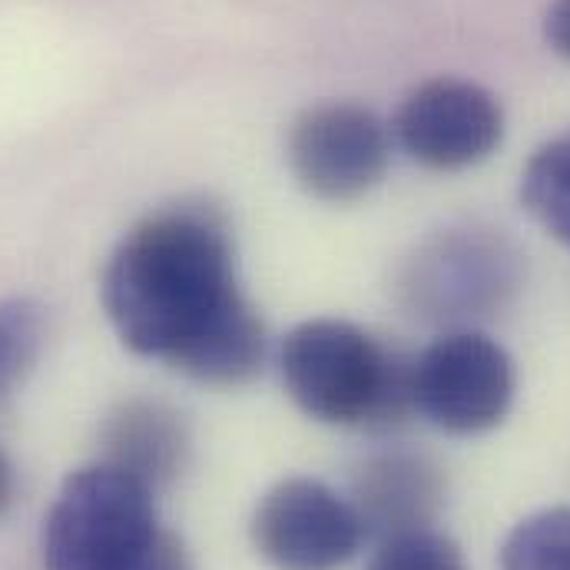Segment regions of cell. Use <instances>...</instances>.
<instances>
[{
  "label": "cell",
  "instance_id": "30bf717a",
  "mask_svg": "<svg viewBox=\"0 0 570 570\" xmlns=\"http://www.w3.org/2000/svg\"><path fill=\"white\" fill-rule=\"evenodd\" d=\"M524 209L570 246V130L548 140L521 173Z\"/></svg>",
  "mask_w": 570,
  "mask_h": 570
},
{
  "label": "cell",
  "instance_id": "3957f363",
  "mask_svg": "<svg viewBox=\"0 0 570 570\" xmlns=\"http://www.w3.org/2000/svg\"><path fill=\"white\" fill-rule=\"evenodd\" d=\"M156 491L107 461L73 471L40 534L43 570H130L159 538Z\"/></svg>",
  "mask_w": 570,
  "mask_h": 570
},
{
  "label": "cell",
  "instance_id": "6da1fadb",
  "mask_svg": "<svg viewBox=\"0 0 570 570\" xmlns=\"http://www.w3.org/2000/svg\"><path fill=\"white\" fill-rule=\"evenodd\" d=\"M120 342L206 385H243L266 362V325L239 292L223 219L173 206L137 223L104 269Z\"/></svg>",
  "mask_w": 570,
  "mask_h": 570
},
{
  "label": "cell",
  "instance_id": "277c9868",
  "mask_svg": "<svg viewBox=\"0 0 570 570\" xmlns=\"http://www.w3.org/2000/svg\"><path fill=\"white\" fill-rule=\"evenodd\" d=\"M514 402V362L481 332H448L412 362V409L448 434H484Z\"/></svg>",
  "mask_w": 570,
  "mask_h": 570
},
{
  "label": "cell",
  "instance_id": "9a60e30c",
  "mask_svg": "<svg viewBox=\"0 0 570 570\" xmlns=\"http://www.w3.org/2000/svg\"><path fill=\"white\" fill-rule=\"evenodd\" d=\"M544 37L548 43L570 60V0H554L544 13Z\"/></svg>",
  "mask_w": 570,
  "mask_h": 570
},
{
  "label": "cell",
  "instance_id": "9c48e42d",
  "mask_svg": "<svg viewBox=\"0 0 570 570\" xmlns=\"http://www.w3.org/2000/svg\"><path fill=\"white\" fill-rule=\"evenodd\" d=\"M441 501L438 468L422 454L385 451L368 458L355 474V498L365 531L399 534L412 528H428Z\"/></svg>",
  "mask_w": 570,
  "mask_h": 570
},
{
  "label": "cell",
  "instance_id": "5b68a950",
  "mask_svg": "<svg viewBox=\"0 0 570 570\" xmlns=\"http://www.w3.org/2000/svg\"><path fill=\"white\" fill-rule=\"evenodd\" d=\"M288 169L322 203H352L372 193L392 163L389 124L348 100L302 110L288 130Z\"/></svg>",
  "mask_w": 570,
  "mask_h": 570
},
{
  "label": "cell",
  "instance_id": "2e32d148",
  "mask_svg": "<svg viewBox=\"0 0 570 570\" xmlns=\"http://www.w3.org/2000/svg\"><path fill=\"white\" fill-rule=\"evenodd\" d=\"M13 488H17L13 464H10V458L3 454V448H0V518L7 514V508H10V501H13Z\"/></svg>",
  "mask_w": 570,
  "mask_h": 570
},
{
  "label": "cell",
  "instance_id": "52a82bcc",
  "mask_svg": "<svg viewBox=\"0 0 570 570\" xmlns=\"http://www.w3.org/2000/svg\"><path fill=\"white\" fill-rule=\"evenodd\" d=\"M392 137L428 169L454 173L478 166L504 140L501 100L464 77L419 83L392 120Z\"/></svg>",
  "mask_w": 570,
  "mask_h": 570
},
{
  "label": "cell",
  "instance_id": "8fae6325",
  "mask_svg": "<svg viewBox=\"0 0 570 570\" xmlns=\"http://www.w3.org/2000/svg\"><path fill=\"white\" fill-rule=\"evenodd\" d=\"M501 570H570V508H544L501 544Z\"/></svg>",
  "mask_w": 570,
  "mask_h": 570
},
{
  "label": "cell",
  "instance_id": "ba28073f",
  "mask_svg": "<svg viewBox=\"0 0 570 570\" xmlns=\"http://www.w3.org/2000/svg\"><path fill=\"white\" fill-rule=\"evenodd\" d=\"M104 461L130 471L153 491L183 474L189 458V431L176 409L156 399H130L110 412L100 431Z\"/></svg>",
  "mask_w": 570,
  "mask_h": 570
},
{
  "label": "cell",
  "instance_id": "5bb4252c",
  "mask_svg": "<svg viewBox=\"0 0 570 570\" xmlns=\"http://www.w3.org/2000/svg\"><path fill=\"white\" fill-rule=\"evenodd\" d=\"M130 570H193V564H189L186 544L176 534L159 531V538L142 551V558Z\"/></svg>",
  "mask_w": 570,
  "mask_h": 570
},
{
  "label": "cell",
  "instance_id": "7c38bea8",
  "mask_svg": "<svg viewBox=\"0 0 570 570\" xmlns=\"http://www.w3.org/2000/svg\"><path fill=\"white\" fill-rule=\"evenodd\" d=\"M365 570H468L461 548L431 528L389 534Z\"/></svg>",
  "mask_w": 570,
  "mask_h": 570
},
{
  "label": "cell",
  "instance_id": "4fadbf2b",
  "mask_svg": "<svg viewBox=\"0 0 570 570\" xmlns=\"http://www.w3.org/2000/svg\"><path fill=\"white\" fill-rule=\"evenodd\" d=\"M43 335V315L30 298L0 302V395L33 362Z\"/></svg>",
  "mask_w": 570,
  "mask_h": 570
},
{
  "label": "cell",
  "instance_id": "8992f818",
  "mask_svg": "<svg viewBox=\"0 0 570 570\" xmlns=\"http://www.w3.org/2000/svg\"><path fill=\"white\" fill-rule=\"evenodd\" d=\"M253 544L276 570L345 568L362 541L365 521L358 508L318 478H283L253 511Z\"/></svg>",
  "mask_w": 570,
  "mask_h": 570
},
{
  "label": "cell",
  "instance_id": "7a4b0ae2",
  "mask_svg": "<svg viewBox=\"0 0 570 570\" xmlns=\"http://www.w3.org/2000/svg\"><path fill=\"white\" fill-rule=\"evenodd\" d=\"M288 399L315 422L389 425L412 409V362L345 318H308L279 348Z\"/></svg>",
  "mask_w": 570,
  "mask_h": 570
}]
</instances>
